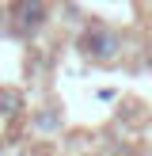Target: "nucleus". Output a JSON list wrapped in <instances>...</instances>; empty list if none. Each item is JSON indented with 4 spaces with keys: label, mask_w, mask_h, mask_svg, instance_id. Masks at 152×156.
<instances>
[{
    "label": "nucleus",
    "mask_w": 152,
    "mask_h": 156,
    "mask_svg": "<svg viewBox=\"0 0 152 156\" xmlns=\"http://www.w3.org/2000/svg\"><path fill=\"white\" fill-rule=\"evenodd\" d=\"M46 19H50V4L46 0H12L8 4V27L19 38H34L46 27Z\"/></svg>",
    "instance_id": "nucleus-2"
},
{
    "label": "nucleus",
    "mask_w": 152,
    "mask_h": 156,
    "mask_svg": "<svg viewBox=\"0 0 152 156\" xmlns=\"http://www.w3.org/2000/svg\"><path fill=\"white\" fill-rule=\"evenodd\" d=\"M19 111H23V91L0 88V122H4V118H15Z\"/></svg>",
    "instance_id": "nucleus-3"
},
{
    "label": "nucleus",
    "mask_w": 152,
    "mask_h": 156,
    "mask_svg": "<svg viewBox=\"0 0 152 156\" xmlns=\"http://www.w3.org/2000/svg\"><path fill=\"white\" fill-rule=\"evenodd\" d=\"M34 129L38 133H57L61 129V111L57 107H42V111L34 114Z\"/></svg>",
    "instance_id": "nucleus-4"
},
{
    "label": "nucleus",
    "mask_w": 152,
    "mask_h": 156,
    "mask_svg": "<svg viewBox=\"0 0 152 156\" xmlns=\"http://www.w3.org/2000/svg\"><path fill=\"white\" fill-rule=\"evenodd\" d=\"M80 53L88 61H95V65H114V61L122 57V34L114 27H106V23H95V27L84 30Z\"/></svg>",
    "instance_id": "nucleus-1"
}]
</instances>
